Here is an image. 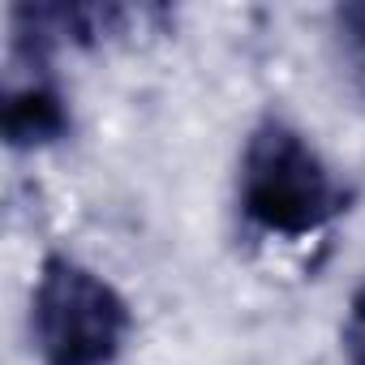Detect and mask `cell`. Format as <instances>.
Here are the masks:
<instances>
[{
    "instance_id": "6da1fadb",
    "label": "cell",
    "mask_w": 365,
    "mask_h": 365,
    "mask_svg": "<svg viewBox=\"0 0 365 365\" xmlns=\"http://www.w3.org/2000/svg\"><path fill=\"white\" fill-rule=\"evenodd\" d=\"M352 202V190L335 176L322 150L301 125L267 112L241 146L237 168V207L241 220L279 241H305L335 224Z\"/></svg>"
},
{
    "instance_id": "7a4b0ae2",
    "label": "cell",
    "mask_w": 365,
    "mask_h": 365,
    "mask_svg": "<svg viewBox=\"0 0 365 365\" xmlns=\"http://www.w3.org/2000/svg\"><path fill=\"white\" fill-rule=\"evenodd\" d=\"M133 335L120 288L73 254H48L31 292V339L43 365H116Z\"/></svg>"
},
{
    "instance_id": "3957f363",
    "label": "cell",
    "mask_w": 365,
    "mask_h": 365,
    "mask_svg": "<svg viewBox=\"0 0 365 365\" xmlns=\"http://www.w3.org/2000/svg\"><path fill=\"white\" fill-rule=\"evenodd\" d=\"M52 52L43 39L9 31V61H5V103H0V129L14 150H39L65 142L73 129L69 99L56 82Z\"/></svg>"
},
{
    "instance_id": "277c9868",
    "label": "cell",
    "mask_w": 365,
    "mask_h": 365,
    "mask_svg": "<svg viewBox=\"0 0 365 365\" xmlns=\"http://www.w3.org/2000/svg\"><path fill=\"white\" fill-rule=\"evenodd\" d=\"M335 26H339L344 48H348V61H352L356 86H361V95H365V0L339 5V9H335Z\"/></svg>"
},
{
    "instance_id": "5b68a950",
    "label": "cell",
    "mask_w": 365,
    "mask_h": 365,
    "mask_svg": "<svg viewBox=\"0 0 365 365\" xmlns=\"http://www.w3.org/2000/svg\"><path fill=\"white\" fill-rule=\"evenodd\" d=\"M344 356L348 365H365V279L348 297V318H344Z\"/></svg>"
}]
</instances>
